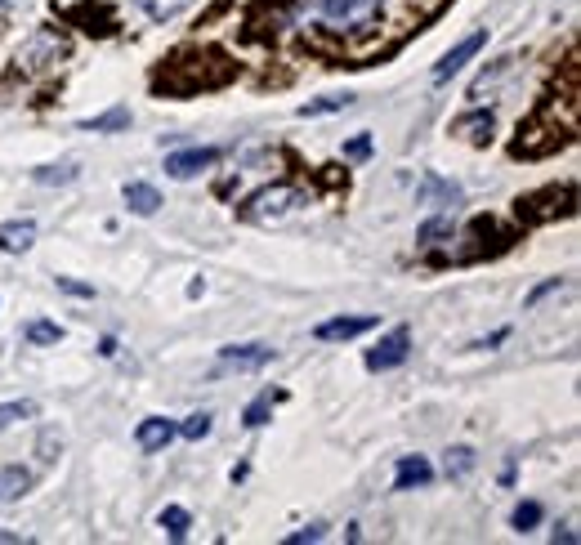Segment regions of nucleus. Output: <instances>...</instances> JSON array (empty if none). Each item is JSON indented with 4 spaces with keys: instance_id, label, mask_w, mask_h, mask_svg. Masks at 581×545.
Segmentation results:
<instances>
[{
    "instance_id": "nucleus-1",
    "label": "nucleus",
    "mask_w": 581,
    "mask_h": 545,
    "mask_svg": "<svg viewBox=\"0 0 581 545\" xmlns=\"http://www.w3.org/2000/svg\"><path fill=\"white\" fill-rule=\"evenodd\" d=\"M295 206H304V193L295 184H269L260 193H251L242 206H237V219L242 224H282Z\"/></svg>"
},
{
    "instance_id": "nucleus-2",
    "label": "nucleus",
    "mask_w": 581,
    "mask_h": 545,
    "mask_svg": "<svg viewBox=\"0 0 581 545\" xmlns=\"http://www.w3.org/2000/svg\"><path fill=\"white\" fill-rule=\"evenodd\" d=\"M407 353H412V331L398 327V331H389V336L367 353V371H394V367H403Z\"/></svg>"
},
{
    "instance_id": "nucleus-3",
    "label": "nucleus",
    "mask_w": 581,
    "mask_h": 545,
    "mask_svg": "<svg viewBox=\"0 0 581 545\" xmlns=\"http://www.w3.org/2000/svg\"><path fill=\"white\" fill-rule=\"evenodd\" d=\"M219 161V148H184V152H170L166 157V175L170 179H193L202 170H211Z\"/></svg>"
},
{
    "instance_id": "nucleus-4",
    "label": "nucleus",
    "mask_w": 581,
    "mask_h": 545,
    "mask_svg": "<svg viewBox=\"0 0 581 545\" xmlns=\"http://www.w3.org/2000/svg\"><path fill=\"white\" fill-rule=\"evenodd\" d=\"M483 45H488V32H474V36H465V41L456 45V50H447V54H443V63L434 68V85H447V81H452V76L461 72L465 63H470L474 54L483 50Z\"/></svg>"
},
{
    "instance_id": "nucleus-5",
    "label": "nucleus",
    "mask_w": 581,
    "mask_h": 545,
    "mask_svg": "<svg viewBox=\"0 0 581 545\" xmlns=\"http://www.w3.org/2000/svg\"><path fill=\"white\" fill-rule=\"evenodd\" d=\"M367 331H376V318H331V322H318V327H313V340L336 344V340H358V336H367Z\"/></svg>"
},
{
    "instance_id": "nucleus-6",
    "label": "nucleus",
    "mask_w": 581,
    "mask_h": 545,
    "mask_svg": "<svg viewBox=\"0 0 581 545\" xmlns=\"http://www.w3.org/2000/svg\"><path fill=\"white\" fill-rule=\"evenodd\" d=\"M434 483V465L425 456H403L394 474V492H412V487H430Z\"/></svg>"
},
{
    "instance_id": "nucleus-7",
    "label": "nucleus",
    "mask_w": 581,
    "mask_h": 545,
    "mask_svg": "<svg viewBox=\"0 0 581 545\" xmlns=\"http://www.w3.org/2000/svg\"><path fill=\"white\" fill-rule=\"evenodd\" d=\"M219 358H224L228 367H237V371H251V367H269L273 349H269V344H228V349H219Z\"/></svg>"
},
{
    "instance_id": "nucleus-8",
    "label": "nucleus",
    "mask_w": 581,
    "mask_h": 545,
    "mask_svg": "<svg viewBox=\"0 0 581 545\" xmlns=\"http://www.w3.org/2000/svg\"><path fill=\"white\" fill-rule=\"evenodd\" d=\"M32 242H36V219H9V224H0V251L5 255L32 251Z\"/></svg>"
},
{
    "instance_id": "nucleus-9",
    "label": "nucleus",
    "mask_w": 581,
    "mask_h": 545,
    "mask_svg": "<svg viewBox=\"0 0 581 545\" xmlns=\"http://www.w3.org/2000/svg\"><path fill=\"white\" fill-rule=\"evenodd\" d=\"M175 434H179V425H170L166 416H148V420H139L135 443L144 447V452H161V447H166Z\"/></svg>"
},
{
    "instance_id": "nucleus-10",
    "label": "nucleus",
    "mask_w": 581,
    "mask_h": 545,
    "mask_svg": "<svg viewBox=\"0 0 581 545\" xmlns=\"http://www.w3.org/2000/svg\"><path fill=\"white\" fill-rule=\"evenodd\" d=\"M416 202L421 206H456L461 202V184H447L438 175H425L421 188H416Z\"/></svg>"
},
{
    "instance_id": "nucleus-11",
    "label": "nucleus",
    "mask_w": 581,
    "mask_h": 545,
    "mask_svg": "<svg viewBox=\"0 0 581 545\" xmlns=\"http://www.w3.org/2000/svg\"><path fill=\"white\" fill-rule=\"evenodd\" d=\"M32 470H23V465H5L0 470V505H14V501H23L27 492H32Z\"/></svg>"
},
{
    "instance_id": "nucleus-12",
    "label": "nucleus",
    "mask_w": 581,
    "mask_h": 545,
    "mask_svg": "<svg viewBox=\"0 0 581 545\" xmlns=\"http://www.w3.org/2000/svg\"><path fill=\"white\" fill-rule=\"evenodd\" d=\"M121 197H126V206L135 210V215H144V219L161 210V193L152 184H126V188H121Z\"/></svg>"
},
{
    "instance_id": "nucleus-13",
    "label": "nucleus",
    "mask_w": 581,
    "mask_h": 545,
    "mask_svg": "<svg viewBox=\"0 0 581 545\" xmlns=\"http://www.w3.org/2000/svg\"><path fill=\"white\" fill-rule=\"evenodd\" d=\"M345 108H354V94H327V99H309V103H300V117H331V112H345Z\"/></svg>"
},
{
    "instance_id": "nucleus-14",
    "label": "nucleus",
    "mask_w": 581,
    "mask_h": 545,
    "mask_svg": "<svg viewBox=\"0 0 581 545\" xmlns=\"http://www.w3.org/2000/svg\"><path fill=\"white\" fill-rule=\"evenodd\" d=\"M135 5L144 9L152 23H170V18H179L188 5H193V0H135Z\"/></svg>"
},
{
    "instance_id": "nucleus-15",
    "label": "nucleus",
    "mask_w": 581,
    "mask_h": 545,
    "mask_svg": "<svg viewBox=\"0 0 581 545\" xmlns=\"http://www.w3.org/2000/svg\"><path fill=\"white\" fill-rule=\"evenodd\" d=\"M81 130H94V135H112V130H130V108H112L103 117L81 121Z\"/></svg>"
},
{
    "instance_id": "nucleus-16",
    "label": "nucleus",
    "mask_w": 581,
    "mask_h": 545,
    "mask_svg": "<svg viewBox=\"0 0 581 545\" xmlns=\"http://www.w3.org/2000/svg\"><path fill=\"white\" fill-rule=\"evenodd\" d=\"M32 179H36V184H45V188H54V184H76V179H81V170H76V161H63V166H41Z\"/></svg>"
},
{
    "instance_id": "nucleus-17",
    "label": "nucleus",
    "mask_w": 581,
    "mask_h": 545,
    "mask_svg": "<svg viewBox=\"0 0 581 545\" xmlns=\"http://www.w3.org/2000/svg\"><path fill=\"white\" fill-rule=\"evenodd\" d=\"M23 340L27 344H59L63 340V327H59V322L36 318V322H27V327H23Z\"/></svg>"
},
{
    "instance_id": "nucleus-18",
    "label": "nucleus",
    "mask_w": 581,
    "mask_h": 545,
    "mask_svg": "<svg viewBox=\"0 0 581 545\" xmlns=\"http://www.w3.org/2000/svg\"><path fill=\"white\" fill-rule=\"evenodd\" d=\"M161 528H166L175 541H184L188 528H193V519H188V510H179V505H166V510H161Z\"/></svg>"
},
{
    "instance_id": "nucleus-19",
    "label": "nucleus",
    "mask_w": 581,
    "mask_h": 545,
    "mask_svg": "<svg viewBox=\"0 0 581 545\" xmlns=\"http://www.w3.org/2000/svg\"><path fill=\"white\" fill-rule=\"evenodd\" d=\"M443 470H447V478H456V483H461V478L474 470V452H470V447H452V452H447V461H443Z\"/></svg>"
},
{
    "instance_id": "nucleus-20",
    "label": "nucleus",
    "mask_w": 581,
    "mask_h": 545,
    "mask_svg": "<svg viewBox=\"0 0 581 545\" xmlns=\"http://www.w3.org/2000/svg\"><path fill=\"white\" fill-rule=\"evenodd\" d=\"M269 411H273V394H260L251 407L242 411V425L246 429H260V425H269Z\"/></svg>"
},
{
    "instance_id": "nucleus-21",
    "label": "nucleus",
    "mask_w": 581,
    "mask_h": 545,
    "mask_svg": "<svg viewBox=\"0 0 581 545\" xmlns=\"http://www.w3.org/2000/svg\"><path fill=\"white\" fill-rule=\"evenodd\" d=\"M206 434H211V411H197V416H188L179 425V438H188V443H202Z\"/></svg>"
},
{
    "instance_id": "nucleus-22",
    "label": "nucleus",
    "mask_w": 581,
    "mask_h": 545,
    "mask_svg": "<svg viewBox=\"0 0 581 545\" xmlns=\"http://www.w3.org/2000/svg\"><path fill=\"white\" fill-rule=\"evenodd\" d=\"M36 416V403H27V398H18V403H5L0 407V434H5L14 420H32Z\"/></svg>"
},
{
    "instance_id": "nucleus-23",
    "label": "nucleus",
    "mask_w": 581,
    "mask_h": 545,
    "mask_svg": "<svg viewBox=\"0 0 581 545\" xmlns=\"http://www.w3.org/2000/svg\"><path fill=\"white\" fill-rule=\"evenodd\" d=\"M514 528H519V532H528V528H537V523H541V505L537 501H523L519 505V510H514Z\"/></svg>"
},
{
    "instance_id": "nucleus-24",
    "label": "nucleus",
    "mask_w": 581,
    "mask_h": 545,
    "mask_svg": "<svg viewBox=\"0 0 581 545\" xmlns=\"http://www.w3.org/2000/svg\"><path fill=\"white\" fill-rule=\"evenodd\" d=\"M345 157H349V161H367V157H371V135L349 139V143H345Z\"/></svg>"
},
{
    "instance_id": "nucleus-25",
    "label": "nucleus",
    "mask_w": 581,
    "mask_h": 545,
    "mask_svg": "<svg viewBox=\"0 0 581 545\" xmlns=\"http://www.w3.org/2000/svg\"><path fill=\"white\" fill-rule=\"evenodd\" d=\"M59 291L76 295V300H94V286H85V282H72V277H59Z\"/></svg>"
},
{
    "instance_id": "nucleus-26",
    "label": "nucleus",
    "mask_w": 581,
    "mask_h": 545,
    "mask_svg": "<svg viewBox=\"0 0 581 545\" xmlns=\"http://www.w3.org/2000/svg\"><path fill=\"white\" fill-rule=\"evenodd\" d=\"M304 541H322V523H313V528L295 532V537H287V545H304Z\"/></svg>"
},
{
    "instance_id": "nucleus-27",
    "label": "nucleus",
    "mask_w": 581,
    "mask_h": 545,
    "mask_svg": "<svg viewBox=\"0 0 581 545\" xmlns=\"http://www.w3.org/2000/svg\"><path fill=\"white\" fill-rule=\"evenodd\" d=\"M550 291H559V277H555V282H546V286H537V291H532V295H528V304H537V300H541V295H550Z\"/></svg>"
}]
</instances>
